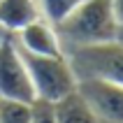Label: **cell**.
Masks as SVG:
<instances>
[{"label": "cell", "mask_w": 123, "mask_h": 123, "mask_svg": "<svg viewBox=\"0 0 123 123\" xmlns=\"http://www.w3.org/2000/svg\"><path fill=\"white\" fill-rule=\"evenodd\" d=\"M54 28L63 54L111 42L118 35V21L111 9V0H84Z\"/></svg>", "instance_id": "obj_1"}, {"label": "cell", "mask_w": 123, "mask_h": 123, "mask_svg": "<svg viewBox=\"0 0 123 123\" xmlns=\"http://www.w3.org/2000/svg\"><path fill=\"white\" fill-rule=\"evenodd\" d=\"M0 98L33 102L35 93L28 79V70L12 33L0 30Z\"/></svg>", "instance_id": "obj_4"}, {"label": "cell", "mask_w": 123, "mask_h": 123, "mask_svg": "<svg viewBox=\"0 0 123 123\" xmlns=\"http://www.w3.org/2000/svg\"><path fill=\"white\" fill-rule=\"evenodd\" d=\"M0 123H30V102L0 98Z\"/></svg>", "instance_id": "obj_10"}, {"label": "cell", "mask_w": 123, "mask_h": 123, "mask_svg": "<svg viewBox=\"0 0 123 123\" xmlns=\"http://www.w3.org/2000/svg\"><path fill=\"white\" fill-rule=\"evenodd\" d=\"M77 88L91 105L98 123H123V86L105 81H79Z\"/></svg>", "instance_id": "obj_5"}, {"label": "cell", "mask_w": 123, "mask_h": 123, "mask_svg": "<svg viewBox=\"0 0 123 123\" xmlns=\"http://www.w3.org/2000/svg\"><path fill=\"white\" fill-rule=\"evenodd\" d=\"M111 9H114V16H116L118 26H123V0H111Z\"/></svg>", "instance_id": "obj_12"}, {"label": "cell", "mask_w": 123, "mask_h": 123, "mask_svg": "<svg viewBox=\"0 0 123 123\" xmlns=\"http://www.w3.org/2000/svg\"><path fill=\"white\" fill-rule=\"evenodd\" d=\"M14 40L19 44L21 51L26 54H35V56H63L61 42L56 35V28L44 19L33 21L30 26H26L23 30L14 35Z\"/></svg>", "instance_id": "obj_6"}, {"label": "cell", "mask_w": 123, "mask_h": 123, "mask_svg": "<svg viewBox=\"0 0 123 123\" xmlns=\"http://www.w3.org/2000/svg\"><path fill=\"white\" fill-rule=\"evenodd\" d=\"M37 19L42 16L35 0H0V30L16 35Z\"/></svg>", "instance_id": "obj_7"}, {"label": "cell", "mask_w": 123, "mask_h": 123, "mask_svg": "<svg viewBox=\"0 0 123 123\" xmlns=\"http://www.w3.org/2000/svg\"><path fill=\"white\" fill-rule=\"evenodd\" d=\"M116 40L123 42V26H118V35H116Z\"/></svg>", "instance_id": "obj_13"}, {"label": "cell", "mask_w": 123, "mask_h": 123, "mask_svg": "<svg viewBox=\"0 0 123 123\" xmlns=\"http://www.w3.org/2000/svg\"><path fill=\"white\" fill-rule=\"evenodd\" d=\"M30 123H56L54 105L44 100H33L30 102Z\"/></svg>", "instance_id": "obj_11"}, {"label": "cell", "mask_w": 123, "mask_h": 123, "mask_svg": "<svg viewBox=\"0 0 123 123\" xmlns=\"http://www.w3.org/2000/svg\"><path fill=\"white\" fill-rule=\"evenodd\" d=\"M77 81H105L123 86V42L111 40L65 54Z\"/></svg>", "instance_id": "obj_2"}, {"label": "cell", "mask_w": 123, "mask_h": 123, "mask_svg": "<svg viewBox=\"0 0 123 123\" xmlns=\"http://www.w3.org/2000/svg\"><path fill=\"white\" fill-rule=\"evenodd\" d=\"M51 105H54L56 123H98L91 105L79 93V88H74L72 93H68L65 98H61Z\"/></svg>", "instance_id": "obj_8"}, {"label": "cell", "mask_w": 123, "mask_h": 123, "mask_svg": "<svg viewBox=\"0 0 123 123\" xmlns=\"http://www.w3.org/2000/svg\"><path fill=\"white\" fill-rule=\"evenodd\" d=\"M21 56L26 63L35 100L56 102V100L65 98L68 93H72L77 88L79 81H77L65 54L63 56H35V54L21 51Z\"/></svg>", "instance_id": "obj_3"}, {"label": "cell", "mask_w": 123, "mask_h": 123, "mask_svg": "<svg viewBox=\"0 0 123 123\" xmlns=\"http://www.w3.org/2000/svg\"><path fill=\"white\" fill-rule=\"evenodd\" d=\"M35 2H37V9H40L42 19L49 21L51 26H58V23H61L79 2H84V0H35Z\"/></svg>", "instance_id": "obj_9"}]
</instances>
